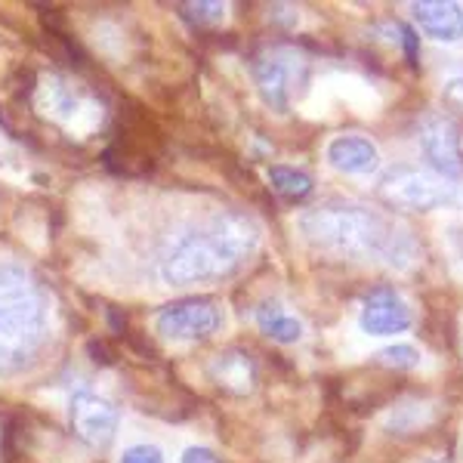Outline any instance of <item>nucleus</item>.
<instances>
[{
	"mask_svg": "<svg viewBox=\"0 0 463 463\" xmlns=\"http://www.w3.org/2000/svg\"><path fill=\"white\" fill-rule=\"evenodd\" d=\"M260 248V226L248 213H216L213 220L179 232L158 260V275L170 288L229 279Z\"/></svg>",
	"mask_w": 463,
	"mask_h": 463,
	"instance_id": "1",
	"label": "nucleus"
},
{
	"mask_svg": "<svg viewBox=\"0 0 463 463\" xmlns=\"http://www.w3.org/2000/svg\"><path fill=\"white\" fill-rule=\"evenodd\" d=\"M300 232L309 244L368 263L408 266L414 257V238L390 216L355 201H327L300 216Z\"/></svg>",
	"mask_w": 463,
	"mask_h": 463,
	"instance_id": "2",
	"label": "nucleus"
},
{
	"mask_svg": "<svg viewBox=\"0 0 463 463\" xmlns=\"http://www.w3.org/2000/svg\"><path fill=\"white\" fill-rule=\"evenodd\" d=\"M50 331V300L25 266H0V377L34 362Z\"/></svg>",
	"mask_w": 463,
	"mask_h": 463,
	"instance_id": "3",
	"label": "nucleus"
},
{
	"mask_svg": "<svg viewBox=\"0 0 463 463\" xmlns=\"http://www.w3.org/2000/svg\"><path fill=\"white\" fill-rule=\"evenodd\" d=\"M377 198L390 211L402 213H430L454 201V185L448 179L436 176L432 170L411 167V164H395L386 170L377 183Z\"/></svg>",
	"mask_w": 463,
	"mask_h": 463,
	"instance_id": "4",
	"label": "nucleus"
},
{
	"mask_svg": "<svg viewBox=\"0 0 463 463\" xmlns=\"http://www.w3.org/2000/svg\"><path fill=\"white\" fill-rule=\"evenodd\" d=\"M253 78H257L260 96L269 109L288 111L294 87L306 80V59L294 47H266L263 53L253 59Z\"/></svg>",
	"mask_w": 463,
	"mask_h": 463,
	"instance_id": "5",
	"label": "nucleus"
},
{
	"mask_svg": "<svg viewBox=\"0 0 463 463\" xmlns=\"http://www.w3.org/2000/svg\"><path fill=\"white\" fill-rule=\"evenodd\" d=\"M222 321V306L213 297H185L164 306L155 327L167 340H211L213 334H220Z\"/></svg>",
	"mask_w": 463,
	"mask_h": 463,
	"instance_id": "6",
	"label": "nucleus"
},
{
	"mask_svg": "<svg viewBox=\"0 0 463 463\" xmlns=\"http://www.w3.org/2000/svg\"><path fill=\"white\" fill-rule=\"evenodd\" d=\"M417 143L427 158L430 170L442 179L463 176V137L454 118L448 115H427L417 127Z\"/></svg>",
	"mask_w": 463,
	"mask_h": 463,
	"instance_id": "7",
	"label": "nucleus"
},
{
	"mask_svg": "<svg viewBox=\"0 0 463 463\" xmlns=\"http://www.w3.org/2000/svg\"><path fill=\"white\" fill-rule=\"evenodd\" d=\"M118 423H121V414L111 405L109 399L96 392H74L71 399V427L74 436L80 442H87L90 448H106L111 445L118 432Z\"/></svg>",
	"mask_w": 463,
	"mask_h": 463,
	"instance_id": "8",
	"label": "nucleus"
},
{
	"mask_svg": "<svg viewBox=\"0 0 463 463\" xmlns=\"http://www.w3.org/2000/svg\"><path fill=\"white\" fill-rule=\"evenodd\" d=\"M364 334L371 337H392V334H405L414 325V312L405 303V297L392 288H374L362 303V316H358Z\"/></svg>",
	"mask_w": 463,
	"mask_h": 463,
	"instance_id": "9",
	"label": "nucleus"
},
{
	"mask_svg": "<svg viewBox=\"0 0 463 463\" xmlns=\"http://www.w3.org/2000/svg\"><path fill=\"white\" fill-rule=\"evenodd\" d=\"M41 106L47 109V115L53 118L56 124L69 127V130H90V127L96 124V111H99V106H93V102L65 78H50V84H43Z\"/></svg>",
	"mask_w": 463,
	"mask_h": 463,
	"instance_id": "10",
	"label": "nucleus"
},
{
	"mask_svg": "<svg viewBox=\"0 0 463 463\" xmlns=\"http://www.w3.org/2000/svg\"><path fill=\"white\" fill-rule=\"evenodd\" d=\"M417 28L439 43H458L463 37V6L454 0H423L411 4Z\"/></svg>",
	"mask_w": 463,
	"mask_h": 463,
	"instance_id": "11",
	"label": "nucleus"
},
{
	"mask_svg": "<svg viewBox=\"0 0 463 463\" xmlns=\"http://www.w3.org/2000/svg\"><path fill=\"white\" fill-rule=\"evenodd\" d=\"M327 161L340 174L353 176H368L380 170V152L368 137H337L327 146Z\"/></svg>",
	"mask_w": 463,
	"mask_h": 463,
	"instance_id": "12",
	"label": "nucleus"
},
{
	"mask_svg": "<svg viewBox=\"0 0 463 463\" xmlns=\"http://www.w3.org/2000/svg\"><path fill=\"white\" fill-rule=\"evenodd\" d=\"M211 380L232 395H248L257 386V362L241 349H226L211 362Z\"/></svg>",
	"mask_w": 463,
	"mask_h": 463,
	"instance_id": "13",
	"label": "nucleus"
},
{
	"mask_svg": "<svg viewBox=\"0 0 463 463\" xmlns=\"http://www.w3.org/2000/svg\"><path fill=\"white\" fill-rule=\"evenodd\" d=\"M257 325L269 340L285 343V346L303 340V321L290 316L279 300H263L257 306Z\"/></svg>",
	"mask_w": 463,
	"mask_h": 463,
	"instance_id": "14",
	"label": "nucleus"
},
{
	"mask_svg": "<svg viewBox=\"0 0 463 463\" xmlns=\"http://www.w3.org/2000/svg\"><path fill=\"white\" fill-rule=\"evenodd\" d=\"M269 183H272V189L288 201H303L316 189L309 174H303V170H297V167H285V164H275V167L269 170Z\"/></svg>",
	"mask_w": 463,
	"mask_h": 463,
	"instance_id": "15",
	"label": "nucleus"
},
{
	"mask_svg": "<svg viewBox=\"0 0 463 463\" xmlns=\"http://www.w3.org/2000/svg\"><path fill=\"white\" fill-rule=\"evenodd\" d=\"M374 358H377L380 364H386V368H395V371H414L417 364H420V353H417L414 346H408V343H395V346L380 349Z\"/></svg>",
	"mask_w": 463,
	"mask_h": 463,
	"instance_id": "16",
	"label": "nucleus"
},
{
	"mask_svg": "<svg viewBox=\"0 0 463 463\" xmlns=\"http://www.w3.org/2000/svg\"><path fill=\"white\" fill-rule=\"evenodd\" d=\"M179 16L192 25H216L226 16V4H179Z\"/></svg>",
	"mask_w": 463,
	"mask_h": 463,
	"instance_id": "17",
	"label": "nucleus"
},
{
	"mask_svg": "<svg viewBox=\"0 0 463 463\" xmlns=\"http://www.w3.org/2000/svg\"><path fill=\"white\" fill-rule=\"evenodd\" d=\"M118 463H164V454L155 445H133L121 454Z\"/></svg>",
	"mask_w": 463,
	"mask_h": 463,
	"instance_id": "18",
	"label": "nucleus"
},
{
	"mask_svg": "<svg viewBox=\"0 0 463 463\" xmlns=\"http://www.w3.org/2000/svg\"><path fill=\"white\" fill-rule=\"evenodd\" d=\"M399 34H402V43H405V53L411 59V65H417V47H420V37L411 25H399Z\"/></svg>",
	"mask_w": 463,
	"mask_h": 463,
	"instance_id": "19",
	"label": "nucleus"
},
{
	"mask_svg": "<svg viewBox=\"0 0 463 463\" xmlns=\"http://www.w3.org/2000/svg\"><path fill=\"white\" fill-rule=\"evenodd\" d=\"M183 463H220V458H216V454L211 451V448L192 445V448H185Z\"/></svg>",
	"mask_w": 463,
	"mask_h": 463,
	"instance_id": "20",
	"label": "nucleus"
},
{
	"mask_svg": "<svg viewBox=\"0 0 463 463\" xmlns=\"http://www.w3.org/2000/svg\"><path fill=\"white\" fill-rule=\"evenodd\" d=\"M445 99L451 102L454 109H460V111H463V78L448 80V84H445Z\"/></svg>",
	"mask_w": 463,
	"mask_h": 463,
	"instance_id": "21",
	"label": "nucleus"
},
{
	"mask_svg": "<svg viewBox=\"0 0 463 463\" xmlns=\"http://www.w3.org/2000/svg\"><path fill=\"white\" fill-rule=\"evenodd\" d=\"M430 463H439V460H430Z\"/></svg>",
	"mask_w": 463,
	"mask_h": 463,
	"instance_id": "22",
	"label": "nucleus"
}]
</instances>
